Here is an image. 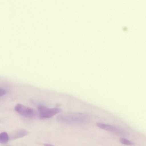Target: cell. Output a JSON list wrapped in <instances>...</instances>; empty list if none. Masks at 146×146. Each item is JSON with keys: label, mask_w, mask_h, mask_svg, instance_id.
Masks as SVG:
<instances>
[{"label": "cell", "mask_w": 146, "mask_h": 146, "mask_svg": "<svg viewBox=\"0 0 146 146\" xmlns=\"http://www.w3.org/2000/svg\"><path fill=\"white\" fill-rule=\"evenodd\" d=\"M58 121L61 123L70 124L87 123L90 120L86 114L79 112H67L61 114L57 117Z\"/></svg>", "instance_id": "cell-1"}, {"label": "cell", "mask_w": 146, "mask_h": 146, "mask_svg": "<svg viewBox=\"0 0 146 146\" xmlns=\"http://www.w3.org/2000/svg\"><path fill=\"white\" fill-rule=\"evenodd\" d=\"M39 117L41 119L51 118L61 111V109L58 108H49L42 105L37 108Z\"/></svg>", "instance_id": "cell-2"}, {"label": "cell", "mask_w": 146, "mask_h": 146, "mask_svg": "<svg viewBox=\"0 0 146 146\" xmlns=\"http://www.w3.org/2000/svg\"><path fill=\"white\" fill-rule=\"evenodd\" d=\"M15 110L18 113L27 118H35L37 115V113L34 110L21 104H17Z\"/></svg>", "instance_id": "cell-3"}, {"label": "cell", "mask_w": 146, "mask_h": 146, "mask_svg": "<svg viewBox=\"0 0 146 146\" xmlns=\"http://www.w3.org/2000/svg\"><path fill=\"white\" fill-rule=\"evenodd\" d=\"M96 125L101 129L116 134L121 135H125L127 134L125 130L117 126L100 123H97Z\"/></svg>", "instance_id": "cell-4"}, {"label": "cell", "mask_w": 146, "mask_h": 146, "mask_svg": "<svg viewBox=\"0 0 146 146\" xmlns=\"http://www.w3.org/2000/svg\"><path fill=\"white\" fill-rule=\"evenodd\" d=\"M29 133L27 130L21 129L14 131L9 135V139H17L24 137Z\"/></svg>", "instance_id": "cell-5"}, {"label": "cell", "mask_w": 146, "mask_h": 146, "mask_svg": "<svg viewBox=\"0 0 146 146\" xmlns=\"http://www.w3.org/2000/svg\"><path fill=\"white\" fill-rule=\"evenodd\" d=\"M9 139V135L6 132H3L0 133V143H7Z\"/></svg>", "instance_id": "cell-6"}, {"label": "cell", "mask_w": 146, "mask_h": 146, "mask_svg": "<svg viewBox=\"0 0 146 146\" xmlns=\"http://www.w3.org/2000/svg\"><path fill=\"white\" fill-rule=\"evenodd\" d=\"M119 141L121 143L127 145H133L134 144L133 142L123 137L120 138Z\"/></svg>", "instance_id": "cell-7"}, {"label": "cell", "mask_w": 146, "mask_h": 146, "mask_svg": "<svg viewBox=\"0 0 146 146\" xmlns=\"http://www.w3.org/2000/svg\"><path fill=\"white\" fill-rule=\"evenodd\" d=\"M6 91L4 89L0 88V97L3 96L5 94Z\"/></svg>", "instance_id": "cell-8"}, {"label": "cell", "mask_w": 146, "mask_h": 146, "mask_svg": "<svg viewBox=\"0 0 146 146\" xmlns=\"http://www.w3.org/2000/svg\"><path fill=\"white\" fill-rule=\"evenodd\" d=\"M44 146H54V145L49 144H45Z\"/></svg>", "instance_id": "cell-9"}]
</instances>
